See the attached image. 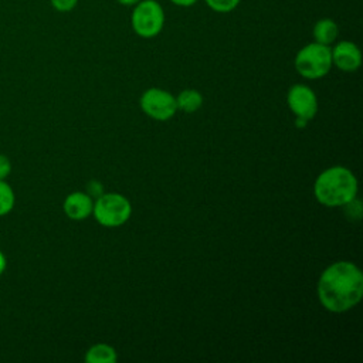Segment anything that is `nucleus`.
Masks as SVG:
<instances>
[{"mask_svg": "<svg viewBox=\"0 0 363 363\" xmlns=\"http://www.w3.org/2000/svg\"><path fill=\"white\" fill-rule=\"evenodd\" d=\"M132 30L142 38L156 37L164 26V10L156 0H140L130 14Z\"/></svg>", "mask_w": 363, "mask_h": 363, "instance_id": "nucleus-4", "label": "nucleus"}, {"mask_svg": "<svg viewBox=\"0 0 363 363\" xmlns=\"http://www.w3.org/2000/svg\"><path fill=\"white\" fill-rule=\"evenodd\" d=\"M94 208V203L89 194L85 193H71L64 201V211L72 220L86 218Z\"/></svg>", "mask_w": 363, "mask_h": 363, "instance_id": "nucleus-9", "label": "nucleus"}, {"mask_svg": "<svg viewBox=\"0 0 363 363\" xmlns=\"http://www.w3.org/2000/svg\"><path fill=\"white\" fill-rule=\"evenodd\" d=\"M241 0H204L207 7L216 13H230L238 7Z\"/></svg>", "mask_w": 363, "mask_h": 363, "instance_id": "nucleus-14", "label": "nucleus"}, {"mask_svg": "<svg viewBox=\"0 0 363 363\" xmlns=\"http://www.w3.org/2000/svg\"><path fill=\"white\" fill-rule=\"evenodd\" d=\"M288 104L296 118L309 121L315 116L318 109V102L313 91L302 84L294 85L288 92Z\"/></svg>", "mask_w": 363, "mask_h": 363, "instance_id": "nucleus-7", "label": "nucleus"}, {"mask_svg": "<svg viewBox=\"0 0 363 363\" xmlns=\"http://www.w3.org/2000/svg\"><path fill=\"white\" fill-rule=\"evenodd\" d=\"M16 204V196L6 180H0V217L7 216Z\"/></svg>", "mask_w": 363, "mask_h": 363, "instance_id": "nucleus-13", "label": "nucleus"}, {"mask_svg": "<svg viewBox=\"0 0 363 363\" xmlns=\"http://www.w3.org/2000/svg\"><path fill=\"white\" fill-rule=\"evenodd\" d=\"M312 35L316 43L323 45H330L339 35V26L335 20L325 17L315 23Z\"/></svg>", "mask_w": 363, "mask_h": 363, "instance_id": "nucleus-10", "label": "nucleus"}, {"mask_svg": "<svg viewBox=\"0 0 363 363\" xmlns=\"http://www.w3.org/2000/svg\"><path fill=\"white\" fill-rule=\"evenodd\" d=\"M201 102H203V96L196 89H186L176 99L177 108H180L186 112L197 111L201 106Z\"/></svg>", "mask_w": 363, "mask_h": 363, "instance_id": "nucleus-12", "label": "nucleus"}, {"mask_svg": "<svg viewBox=\"0 0 363 363\" xmlns=\"http://www.w3.org/2000/svg\"><path fill=\"white\" fill-rule=\"evenodd\" d=\"M11 173V162L6 155L0 153V180H6Z\"/></svg>", "mask_w": 363, "mask_h": 363, "instance_id": "nucleus-16", "label": "nucleus"}, {"mask_svg": "<svg viewBox=\"0 0 363 363\" xmlns=\"http://www.w3.org/2000/svg\"><path fill=\"white\" fill-rule=\"evenodd\" d=\"M346 213L349 216H356V218H360V214H362V207H360V203L357 200H350L346 203Z\"/></svg>", "mask_w": 363, "mask_h": 363, "instance_id": "nucleus-17", "label": "nucleus"}, {"mask_svg": "<svg viewBox=\"0 0 363 363\" xmlns=\"http://www.w3.org/2000/svg\"><path fill=\"white\" fill-rule=\"evenodd\" d=\"M332 52V64H335L342 71H356L362 64V54L359 47L352 41L337 43Z\"/></svg>", "mask_w": 363, "mask_h": 363, "instance_id": "nucleus-8", "label": "nucleus"}, {"mask_svg": "<svg viewBox=\"0 0 363 363\" xmlns=\"http://www.w3.org/2000/svg\"><path fill=\"white\" fill-rule=\"evenodd\" d=\"M357 182L353 173L346 167H330L322 172L315 182L316 199L329 207L343 206L354 199Z\"/></svg>", "mask_w": 363, "mask_h": 363, "instance_id": "nucleus-2", "label": "nucleus"}, {"mask_svg": "<svg viewBox=\"0 0 363 363\" xmlns=\"http://www.w3.org/2000/svg\"><path fill=\"white\" fill-rule=\"evenodd\" d=\"M318 295L326 309L345 312L362 299L363 274L352 262H335L322 272L318 284Z\"/></svg>", "mask_w": 363, "mask_h": 363, "instance_id": "nucleus-1", "label": "nucleus"}, {"mask_svg": "<svg viewBox=\"0 0 363 363\" xmlns=\"http://www.w3.org/2000/svg\"><path fill=\"white\" fill-rule=\"evenodd\" d=\"M119 4H122V6H135L138 1H140V0H116Z\"/></svg>", "mask_w": 363, "mask_h": 363, "instance_id": "nucleus-21", "label": "nucleus"}, {"mask_svg": "<svg viewBox=\"0 0 363 363\" xmlns=\"http://www.w3.org/2000/svg\"><path fill=\"white\" fill-rule=\"evenodd\" d=\"M88 190H89L91 194L99 196L102 193V186H99L96 182H91V184L88 186Z\"/></svg>", "mask_w": 363, "mask_h": 363, "instance_id": "nucleus-19", "label": "nucleus"}, {"mask_svg": "<svg viewBox=\"0 0 363 363\" xmlns=\"http://www.w3.org/2000/svg\"><path fill=\"white\" fill-rule=\"evenodd\" d=\"M6 268H7V258H6L4 252L0 250V275H3Z\"/></svg>", "mask_w": 363, "mask_h": 363, "instance_id": "nucleus-20", "label": "nucleus"}, {"mask_svg": "<svg viewBox=\"0 0 363 363\" xmlns=\"http://www.w3.org/2000/svg\"><path fill=\"white\" fill-rule=\"evenodd\" d=\"M94 216L95 218L106 227H116L123 224L132 211L130 203L128 199L118 193H108L99 196L96 203L94 204Z\"/></svg>", "mask_w": 363, "mask_h": 363, "instance_id": "nucleus-5", "label": "nucleus"}, {"mask_svg": "<svg viewBox=\"0 0 363 363\" xmlns=\"http://www.w3.org/2000/svg\"><path fill=\"white\" fill-rule=\"evenodd\" d=\"M170 3H173L174 6H179V7H191L194 6L199 0H169Z\"/></svg>", "mask_w": 363, "mask_h": 363, "instance_id": "nucleus-18", "label": "nucleus"}, {"mask_svg": "<svg viewBox=\"0 0 363 363\" xmlns=\"http://www.w3.org/2000/svg\"><path fill=\"white\" fill-rule=\"evenodd\" d=\"M332 67V52L329 45L311 43L301 48L295 57L296 71L309 79L325 77Z\"/></svg>", "mask_w": 363, "mask_h": 363, "instance_id": "nucleus-3", "label": "nucleus"}, {"mask_svg": "<svg viewBox=\"0 0 363 363\" xmlns=\"http://www.w3.org/2000/svg\"><path fill=\"white\" fill-rule=\"evenodd\" d=\"M306 122H308V121H305V119H302V118H296V125H298L299 128L305 126V125H306Z\"/></svg>", "mask_w": 363, "mask_h": 363, "instance_id": "nucleus-22", "label": "nucleus"}, {"mask_svg": "<svg viewBox=\"0 0 363 363\" xmlns=\"http://www.w3.org/2000/svg\"><path fill=\"white\" fill-rule=\"evenodd\" d=\"M85 360L88 363H113L116 362V352L108 345H95L86 352Z\"/></svg>", "mask_w": 363, "mask_h": 363, "instance_id": "nucleus-11", "label": "nucleus"}, {"mask_svg": "<svg viewBox=\"0 0 363 363\" xmlns=\"http://www.w3.org/2000/svg\"><path fill=\"white\" fill-rule=\"evenodd\" d=\"M51 6L61 13H67L75 9V6L78 4V0H50Z\"/></svg>", "mask_w": 363, "mask_h": 363, "instance_id": "nucleus-15", "label": "nucleus"}, {"mask_svg": "<svg viewBox=\"0 0 363 363\" xmlns=\"http://www.w3.org/2000/svg\"><path fill=\"white\" fill-rule=\"evenodd\" d=\"M142 109L152 118L166 121L172 118L177 109L176 99L166 91L150 88L140 98Z\"/></svg>", "mask_w": 363, "mask_h": 363, "instance_id": "nucleus-6", "label": "nucleus"}]
</instances>
